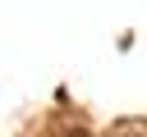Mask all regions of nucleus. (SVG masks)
I'll return each instance as SVG.
<instances>
[{
    "label": "nucleus",
    "instance_id": "nucleus-1",
    "mask_svg": "<svg viewBox=\"0 0 147 137\" xmlns=\"http://www.w3.org/2000/svg\"><path fill=\"white\" fill-rule=\"evenodd\" d=\"M60 137H87V128H74V132H60Z\"/></svg>",
    "mask_w": 147,
    "mask_h": 137
}]
</instances>
